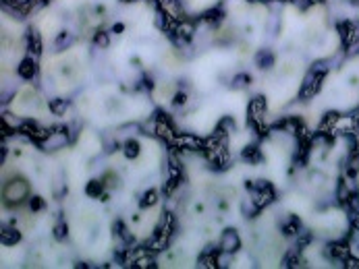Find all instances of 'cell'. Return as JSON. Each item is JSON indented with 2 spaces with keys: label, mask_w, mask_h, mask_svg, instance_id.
I'll list each match as a JSON object with an SVG mask.
<instances>
[{
  "label": "cell",
  "mask_w": 359,
  "mask_h": 269,
  "mask_svg": "<svg viewBox=\"0 0 359 269\" xmlns=\"http://www.w3.org/2000/svg\"><path fill=\"white\" fill-rule=\"evenodd\" d=\"M29 189H31L29 182L23 176H13L11 180H7L5 187H3V203H5V207L15 209V207L23 205L25 201L29 199Z\"/></svg>",
  "instance_id": "1"
},
{
  "label": "cell",
  "mask_w": 359,
  "mask_h": 269,
  "mask_svg": "<svg viewBox=\"0 0 359 269\" xmlns=\"http://www.w3.org/2000/svg\"><path fill=\"white\" fill-rule=\"evenodd\" d=\"M326 77V64L318 62V66L310 69V73L305 75V81H303V87H301V97H312L320 91L322 87V81Z\"/></svg>",
  "instance_id": "2"
},
{
  "label": "cell",
  "mask_w": 359,
  "mask_h": 269,
  "mask_svg": "<svg viewBox=\"0 0 359 269\" xmlns=\"http://www.w3.org/2000/svg\"><path fill=\"white\" fill-rule=\"evenodd\" d=\"M264 118H266V97L258 95V97H253L249 104V124L260 128V132H266Z\"/></svg>",
  "instance_id": "3"
},
{
  "label": "cell",
  "mask_w": 359,
  "mask_h": 269,
  "mask_svg": "<svg viewBox=\"0 0 359 269\" xmlns=\"http://www.w3.org/2000/svg\"><path fill=\"white\" fill-rule=\"evenodd\" d=\"M220 248L222 253H237L239 248H241V238H239V232L235 228H227L225 232H222V238H220Z\"/></svg>",
  "instance_id": "4"
},
{
  "label": "cell",
  "mask_w": 359,
  "mask_h": 269,
  "mask_svg": "<svg viewBox=\"0 0 359 269\" xmlns=\"http://www.w3.org/2000/svg\"><path fill=\"white\" fill-rule=\"evenodd\" d=\"M25 44H27L29 54H33V56L42 54L44 44H42V36L38 33V29H36V27H29V29H27V33H25Z\"/></svg>",
  "instance_id": "5"
},
{
  "label": "cell",
  "mask_w": 359,
  "mask_h": 269,
  "mask_svg": "<svg viewBox=\"0 0 359 269\" xmlns=\"http://www.w3.org/2000/svg\"><path fill=\"white\" fill-rule=\"evenodd\" d=\"M183 180V170H181V164L177 160H170L168 166V184H166V193H173Z\"/></svg>",
  "instance_id": "6"
},
{
  "label": "cell",
  "mask_w": 359,
  "mask_h": 269,
  "mask_svg": "<svg viewBox=\"0 0 359 269\" xmlns=\"http://www.w3.org/2000/svg\"><path fill=\"white\" fill-rule=\"evenodd\" d=\"M17 73H19V77L25 79V81L33 79V77H36V73H38V64H36V60H33L31 56L23 58V60L19 62V66H17Z\"/></svg>",
  "instance_id": "7"
},
{
  "label": "cell",
  "mask_w": 359,
  "mask_h": 269,
  "mask_svg": "<svg viewBox=\"0 0 359 269\" xmlns=\"http://www.w3.org/2000/svg\"><path fill=\"white\" fill-rule=\"evenodd\" d=\"M220 250L218 248H206L199 255V265L201 267H218V263H220Z\"/></svg>",
  "instance_id": "8"
},
{
  "label": "cell",
  "mask_w": 359,
  "mask_h": 269,
  "mask_svg": "<svg viewBox=\"0 0 359 269\" xmlns=\"http://www.w3.org/2000/svg\"><path fill=\"white\" fill-rule=\"evenodd\" d=\"M0 240H3L5 246H13V244H19L21 240V232L13 228V226H5L3 232H0Z\"/></svg>",
  "instance_id": "9"
},
{
  "label": "cell",
  "mask_w": 359,
  "mask_h": 269,
  "mask_svg": "<svg viewBox=\"0 0 359 269\" xmlns=\"http://www.w3.org/2000/svg\"><path fill=\"white\" fill-rule=\"evenodd\" d=\"M177 145L183 147V149H193V151H199V149H206V143L197 137H189V134H183V137L177 139Z\"/></svg>",
  "instance_id": "10"
},
{
  "label": "cell",
  "mask_w": 359,
  "mask_h": 269,
  "mask_svg": "<svg viewBox=\"0 0 359 269\" xmlns=\"http://www.w3.org/2000/svg\"><path fill=\"white\" fill-rule=\"evenodd\" d=\"M104 189H106V184L104 180H90L88 182V187H85V193H88L90 197H98V199H104Z\"/></svg>",
  "instance_id": "11"
},
{
  "label": "cell",
  "mask_w": 359,
  "mask_h": 269,
  "mask_svg": "<svg viewBox=\"0 0 359 269\" xmlns=\"http://www.w3.org/2000/svg\"><path fill=\"white\" fill-rule=\"evenodd\" d=\"M241 158L247 160L249 164H260L264 158H262V151L260 147H255V145H247L243 151H241Z\"/></svg>",
  "instance_id": "12"
},
{
  "label": "cell",
  "mask_w": 359,
  "mask_h": 269,
  "mask_svg": "<svg viewBox=\"0 0 359 269\" xmlns=\"http://www.w3.org/2000/svg\"><path fill=\"white\" fill-rule=\"evenodd\" d=\"M255 62H258L260 69H270V66L274 64V52H272V50H260V52L255 54Z\"/></svg>",
  "instance_id": "13"
},
{
  "label": "cell",
  "mask_w": 359,
  "mask_h": 269,
  "mask_svg": "<svg viewBox=\"0 0 359 269\" xmlns=\"http://www.w3.org/2000/svg\"><path fill=\"white\" fill-rule=\"evenodd\" d=\"M139 151H141V147H139V143L135 141V139H129V141H125V145H123V154H125V158H129V160H135L139 156Z\"/></svg>",
  "instance_id": "14"
},
{
  "label": "cell",
  "mask_w": 359,
  "mask_h": 269,
  "mask_svg": "<svg viewBox=\"0 0 359 269\" xmlns=\"http://www.w3.org/2000/svg\"><path fill=\"white\" fill-rule=\"evenodd\" d=\"M299 228H301L299 220H297L295 215H291V217H289V222L282 226V234H284V236H295V234L299 232Z\"/></svg>",
  "instance_id": "15"
},
{
  "label": "cell",
  "mask_w": 359,
  "mask_h": 269,
  "mask_svg": "<svg viewBox=\"0 0 359 269\" xmlns=\"http://www.w3.org/2000/svg\"><path fill=\"white\" fill-rule=\"evenodd\" d=\"M139 203H141V207H152V205H156V203H158V191H156V189H150V191L141 197Z\"/></svg>",
  "instance_id": "16"
},
{
  "label": "cell",
  "mask_w": 359,
  "mask_h": 269,
  "mask_svg": "<svg viewBox=\"0 0 359 269\" xmlns=\"http://www.w3.org/2000/svg\"><path fill=\"white\" fill-rule=\"evenodd\" d=\"M66 108H69V102H66V99H62V97L52 99V102H50V110H52V114H64Z\"/></svg>",
  "instance_id": "17"
},
{
  "label": "cell",
  "mask_w": 359,
  "mask_h": 269,
  "mask_svg": "<svg viewBox=\"0 0 359 269\" xmlns=\"http://www.w3.org/2000/svg\"><path fill=\"white\" fill-rule=\"evenodd\" d=\"M71 42H73L71 31H60V33H58V38H56V48L64 50L66 46H71Z\"/></svg>",
  "instance_id": "18"
},
{
  "label": "cell",
  "mask_w": 359,
  "mask_h": 269,
  "mask_svg": "<svg viewBox=\"0 0 359 269\" xmlns=\"http://www.w3.org/2000/svg\"><path fill=\"white\" fill-rule=\"evenodd\" d=\"M66 234H69V228H66V224L60 220L54 224V238L56 240H64L66 238Z\"/></svg>",
  "instance_id": "19"
},
{
  "label": "cell",
  "mask_w": 359,
  "mask_h": 269,
  "mask_svg": "<svg viewBox=\"0 0 359 269\" xmlns=\"http://www.w3.org/2000/svg\"><path fill=\"white\" fill-rule=\"evenodd\" d=\"M222 17H225V15H222L220 9H212V11H208L206 15H203V19H206L208 23H220Z\"/></svg>",
  "instance_id": "20"
},
{
  "label": "cell",
  "mask_w": 359,
  "mask_h": 269,
  "mask_svg": "<svg viewBox=\"0 0 359 269\" xmlns=\"http://www.w3.org/2000/svg\"><path fill=\"white\" fill-rule=\"evenodd\" d=\"M108 31H98L96 36H94V44L98 46V48H108Z\"/></svg>",
  "instance_id": "21"
},
{
  "label": "cell",
  "mask_w": 359,
  "mask_h": 269,
  "mask_svg": "<svg viewBox=\"0 0 359 269\" xmlns=\"http://www.w3.org/2000/svg\"><path fill=\"white\" fill-rule=\"evenodd\" d=\"M102 180H104V184H106L108 189L118 187V176H116V172H112V170H108L104 176H102Z\"/></svg>",
  "instance_id": "22"
},
{
  "label": "cell",
  "mask_w": 359,
  "mask_h": 269,
  "mask_svg": "<svg viewBox=\"0 0 359 269\" xmlns=\"http://www.w3.org/2000/svg\"><path fill=\"white\" fill-rule=\"evenodd\" d=\"M251 83V77L247 73H241V75H237L235 77V83H233V87H247Z\"/></svg>",
  "instance_id": "23"
},
{
  "label": "cell",
  "mask_w": 359,
  "mask_h": 269,
  "mask_svg": "<svg viewBox=\"0 0 359 269\" xmlns=\"http://www.w3.org/2000/svg\"><path fill=\"white\" fill-rule=\"evenodd\" d=\"M299 253L297 250H293V253H289L286 257H284V267H297L299 265Z\"/></svg>",
  "instance_id": "24"
},
{
  "label": "cell",
  "mask_w": 359,
  "mask_h": 269,
  "mask_svg": "<svg viewBox=\"0 0 359 269\" xmlns=\"http://www.w3.org/2000/svg\"><path fill=\"white\" fill-rule=\"evenodd\" d=\"M29 207H31V211H40L44 207L42 197H29Z\"/></svg>",
  "instance_id": "25"
},
{
  "label": "cell",
  "mask_w": 359,
  "mask_h": 269,
  "mask_svg": "<svg viewBox=\"0 0 359 269\" xmlns=\"http://www.w3.org/2000/svg\"><path fill=\"white\" fill-rule=\"evenodd\" d=\"M185 102H187V95H185L183 91H179V93L175 95V99H173V104H175V106H183Z\"/></svg>",
  "instance_id": "26"
},
{
  "label": "cell",
  "mask_w": 359,
  "mask_h": 269,
  "mask_svg": "<svg viewBox=\"0 0 359 269\" xmlns=\"http://www.w3.org/2000/svg\"><path fill=\"white\" fill-rule=\"evenodd\" d=\"M121 31H123V25L116 23V25H114V33H121Z\"/></svg>",
  "instance_id": "27"
},
{
  "label": "cell",
  "mask_w": 359,
  "mask_h": 269,
  "mask_svg": "<svg viewBox=\"0 0 359 269\" xmlns=\"http://www.w3.org/2000/svg\"><path fill=\"white\" fill-rule=\"evenodd\" d=\"M123 3H131V0H123Z\"/></svg>",
  "instance_id": "28"
}]
</instances>
